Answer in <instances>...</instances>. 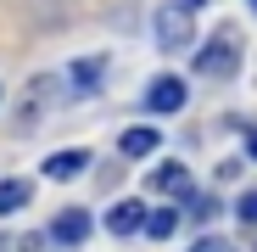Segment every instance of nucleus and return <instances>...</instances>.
Returning <instances> with one entry per match:
<instances>
[{
    "mask_svg": "<svg viewBox=\"0 0 257 252\" xmlns=\"http://www.w3.org/2000/svg\"><path fill=\"white\" fill-rule=\"evenodd\" d=\"M185 96H190V90H185V78L168 73V78H157L151 90H146V107H151V112H179V107H185Z\"/></svg>",
    "mask_w": 257,
    "mask_h": 252,
    "instance_id": "423d86ee",
    "label": "nucleus"
},
{
    "mask_svg": "<svg viewBox=\"0 0 257 252\" xmlns=\"http://www.w3.org/2000/svg\"><path fill=\"white\" fill-rule=\"evenodd\" d=\"M117 151H123V157H151V151H157V129H128V135L117 140Z\"/></svg>",
    "mask_w": 257,
    "mask_h": 252,
    "instance_id": "9b49d317",
    "label": "nucleus"
},
{
    "mask_svg": "<svg viewBox=\"0 0 257 252\" xmlns=\"http://www.w3.org/2000/svg\"><path fill=\"white\" fill-rule=\"evenodd\" d=\"M151 191L168 196V202H190V174H185V162H162V168H151Z\"/></svg>",
    "mask_w": 257,
    "mask_h": 252,
    "instance_id": "39448f33",
    "label": "nucleus"
},
{
    "mask_svg": "<svg viewBox=\"0 0 257 252\" xmlns=\"http://www.w3.org/2000/svg\"><path fill=\"white\" fill-rule=\"evenodd\" d=\"M179 6H207V0H179Z\"/></svg>",
    "mask_w": 257,
    "mask_h": 252,
    "instance_id": "dca6fc26",
    "label": "nucleus"
},
{
    "mask_svg": "<svg viewBox=\"0 0 257 252\" xmlns=\"http://www.w3.org/2000/svg\"><path fill=\"white\" fill-rule=\"evenodd\" d=\"M28 202H34V185H23V180H6V185H0V213H23Z\"/></svg>",
    "mask_w": 257,
    "mask_h": 252,
    "instance_id": "9d476101",
    "label": "nucleus"
},
{
    "mask_svg": "<svg viewBox=\"0 0 257 252\" xmlns=\"http://www.w3.org/2000/svg\"><path fill=\"white\" fill-rule=\"evenodd\" d=\"M235 219H240V224H257V191H246V196L235 202Z\"/></svg>",
    "mask_w": 257,
    "mask_h": 252,
    "instance_id": "ddd939ff",
    "label": "nucleus"
},
{
    "mask_svg": "<svg viewBox=\"0 0 257 252\" xmlns=\"http://www.w3.org/2000/svg\"><path fill=\"white\" fill-rule=\"evenodd\" d=\"M246 6H251V12H257V0H246Z\"/></svg>",
    "mask_w": 257,
    "mask_h": 252,
    "instance_id": "f3484780",
    "label": "nucleus"
},
{
    "mask_svg": "<svg viewBox=\"0 0 257 252\" xmlns=\"http://www.w3.org/2000/svg\"><path fill=\"white\" fill-rule=\"evenodd\" d=\"M101 73H106V56L73 62V90H78V96H95V90H101Z\"/></svg>",
    "mask_w": 257,
    "mask_h": 252,
    "instance_id": "6e6552de",
    "label": "nucleus"
},
{
    "mask_svg": "<svg viewBox=\"0 0 257 252\" xmlns=\"http://www.w3.org/2000/svg\"><path fill=\"white\" fill-rule=\"evenodd\" d=\"M179 224H185V213H179L174 202H168V207H157V213H146V235H151V241H168Z\"/></svg>",
    "mask_w": 257,
    "mask_h": 252,
    "instance_id": "1a4fd4ad",
    "label": "nucleus"
},
{
    "mask_svg": "<svg viewBox=\"0 0 257 252\" xmlns=\"http://www.w3.org/2000/svg\"><path fill=\"white\" fill-rule=\"evenodd\" d=\"M246 151H251V157H257V129H246Z\"/></svg>",
    "mask_w": 257,
    "mask_h": 252,
    "instance_id": "2eb2a0df",
    "label": "nucleus"
},
{
    "mask_svg": "<svg viewBox=\"0 0 257 252\" xmlns=\"http://www.w3.org/2000/svg\"><path fill=\"white\" fill-rule=\"evenodd\" d=\"M212 213H218V196H196V202H190V213H185V219H201V224H207Z\"/></svg>",
    "mask_w": 257,
    "mask_h": 252,
    "instance_id": "f8f14e48",
    "label": "nucleus"
},
{
    "mask_svg": "<svg viewBox=\"0 0 257 252\" xmlns=\"http://www.w3.org/2000/svg\"><path fill=\"white\" fill-rule=\"evenodd\" d=\"M196 73H201V78H235V73H240V34H235L229 23L196 51Z\"/></svg>",
    "mask_w": 257,
    "mask_h": 252,
    "instance_id": "f257e3e1",
    "label": "nucleus"
},
{
    "mask_svg": "<svg viewBox=\"0 0 257 252\" xmlns=\"http://www.w3.org/2000/svg\"><path fill=\"white\" fill-rule=\"evenodd\" d=\"M101 224H106V235H117V241H123V235H140V230H146V202H135V196L112 202V213H106Z\"/></svg>",
    "mask_w": 257,
    "mask_h": 252,
    "instance_id": "7ed1b4c3",
    "label": "nucleus"
},
{
    "mask_svg": "<svg viewBox=\"0 0 257 252\" xmlns=\"http://www.w3.org/2000/svg\"><path fill=\"white\" fill-rule=\"evenodd\" d=\"M157 45H162V51H190V45H196L190 6H162V12H157Z\"/></svg>",
    "mask_w": 257,
    "mask_h": 252,
    "instance_id": "f03ea898",
    "label": "nucleus"
},
{
    "mask_svg": "<svg viewBox=\"0 0 257 252\" xmlns=\"http://www.w3.org/2000/svg\"><path fill=\"white\" fill-rule=\"evenodd\" d=\"M84 168H90V151H84V146H73V151H51V157H45V174H51V180H78Z\"/></svg>",
    "mask_w": 257,
    "mask_h": 252,
    "instance_id": "0eeeda50",
    "label": "nucleus"
},
{
    "mask_svg": "<svg viewBox=\"0 0 257 252\" xmlns=\"http://www.w3.org/2000/svg\"><path fill=\"white\" fill-rule=\"evenodd\" d=\"M90 230H95V219L84 213V207H62L56 224H51V241H62V246H84V241H90Z\"/></svg>",
    "mask_w": 257,
    "mask_h": 252,
    "instance_id": "20e7f679",
    "label": "nucleus"
},
{
    "mask_svg": "<svg viewBox=\"0 0 257 252\" xmlns=\"http://www.w3.org/2000/svg\"><path fill=\"white\" fill-rule=\"evenodd\" d=\"M190 252H235V246H229V241H218V235H201Z\"/></svg>",
    "mask_w": 257,
    "mask_h": 252,
    "instance_id": "4468645a",
    "label": "nucleus"
}]
</instances>
